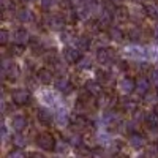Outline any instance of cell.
Returning <instances> with one entry per match:
<instances>
[{
	"label": "cell",
	"mask_w": 158,
	"mask_h": 158,
	"mask_svg": "<svg viewBox=\"0 0 158 158\" xmlns=\"http://www.w3.org/2000/svg\"><path fill=\"white\" fill-rule=\"evenodd\" d=\"M41 95H43L41 100H43L46 104H54V103H56V97H54V94H51V92L44 90V92H41Z\"/></svg>",
	"instance_id": "d6a6232c"
},
{
	"label": "cell",
	"mask_w": 158,
	"mask_h": 158,
	"mask_svg": "<svg viewBox=\"0 0 158 158\" xmlns=\"http://www.w3.org/2000/svg\"><path fill=\"white\" fill-rule=\"evenodd\" d=\"M128 38L131 40V41H135V43L141 41V38H142V32H141V29H139V27L130 29V30H128Z\"/></svg>",
	"instance_id": "f1b7e54d"
},
{
	"label": "cell",
	"mask_w": 158,
	"mask_h": 158,
	"mask_svg": "<svg viewBox=\"0 0 158 158\" xmlns=\"http://www.w3.org/2000/svg\"><path fill=\"white\" fill-rule=\"evenodd\" d=\"M128 144L135 150H142V149H146V146H147V139H146L144 135H141L139 131H135V133H131L128 136Z\"/></svg>",
	"instance_id": "8992f818"
},
{
	"label": "cell",
	"mask_w": 158,
	"mask_h": 158,
	"mask_svg": "<svg viewBox=\"0 0 158 158\" xmlns=\"http://www.w3.org/2000/svg\"><path fill=\"white\" fill-rule=\"evenodd\" d=\"M156 94H158V92H156Z\"/></svg>",
	"instance_id": "816d5d0a"
},
{
	"label": "cell",
	"mask_w": 158,
	"mask_h": 158,
	"mask_svg": "<svg viewBox=\"0 0 158 158\" xmlns=\"http://www.w3.org/2000/svg\"><path fill=\"white\" fill-rule=\"evenodd\" d=\"M115 101H117V97L114 94H111V92H103V94L97 98L95 104H97V108L108 111V109H114Z\"/></svg>",
	"instance_id": "3957f363"
},
{
	"label": "cell",
	"mask_w": 158,
	"mask_h": 158,
	"mask_svg": "<svg viewBox=\"0 0 158 158\" xmlns=\"http://www.w3.org/2000/svg\"><path fill=\"white\" fill-rule=\"evenodd\" d=\"M36 118H38V122L41 123V125H51V123H54L56 120V117L52 115V112L48 109V108H38L36 109Z\"/></svg>",
	"instance_id": "7c38bea8"
},
{
	"label": "cell",
	"mask_w": 158,
	"mask_h": 158,
	"mask_svg": "<svg viewBox=\"0 0 158 158\" xmlns=\"http://www.w3.org/2000/svg\"><path fill=\"white\" fill-rule=\"evenodd\" d=\"M146 115L147 114H144L141 109H136L135 112H133V120L138 123V122H146Z\"/></svg>",
	"instance_id": "f35d334b"
},
{
	"label": "cell",
	"mask_w": 158,
	"mask_h": 158,
	"mask_svg": "<svg viewBox=\"0 0 158 158\" xmlns=\"http://www.w3.org/2000/svg\"><path fill=\"white\" fill-rule=\"evenodd\" d=\"M153 112L158 115V104H156V106H153Z\"/></svg>",
	"instance_id": "681fc988"
},
{
	"label": "cell",
	"mask_w": 158,
	"mask_h": 158,
	"mask_svg": "<svg viewBox=\"0 0 158 158\" xmlns=\"http://www.w3.org/2000/svg\"><path fill=\"white\" fill-rule=\"evenodd\" d=\"M109 41H111V38H109V35L108 33H101V35H98V38H97V44H98V48H109L108 44H109Z\"/></svg>",
	"instance_id": "f546056e"
},
{
	"label": "cell",
	"mask_w": 158,
	"mask_h": 158,
	"mask_svg": "<svg viewBox=\"0 0 158 158\" xmlns=\"http://www.w3.org/2000/svg\"><path fill=\"white\" fill-rule=\"evenodd\" d=\"M101 120L104 125H114V123H122V114L117 109H108L101 115Z\"/></svg>",
	"instance_id": "52a82bcc"
},
{
	"label": "cell",
	"mask_w": 158,
	"mask_h": 158,
	"mask_svg": "<svg viewBox=\"0 0 158 158\" xmlns=\"http://www.w3.org/2000/svg\"><path fill=\"white\" fill-rule=\"evenodd\" d=\"M128 18H130V11L123 5L114 8V21H117V22H127Z\"/></svg>",
	"instance_id": "d6986e66"
},
{
	"label": "cell",
	"mask_w": 158,
	"mask_h": 158,
	"mask_svg": "<svg viewBox=\"0 0 158 158\" xmlns=\"http://www.w3.org/2000/svg\"><path fill=\"white\" fill-rule=\"evenodd\" d=\"M70 147H71V146H70L68 141H59L57 146H56V152L60 153V155H62V153H67V152L70 150Z\"/></svg>",
	"instance_id": "4dcf8cb0"
},
{
	"label": "cell",
	"mask_w": 158,
	"mask_h": 158,
	"mask_svg": "<svg viewBox=\"0 0 158 158\" xmlns=\"http://www.w3.org/2000/svg\"><path fill=\"white\" fill-rule=\"evenodd\" d=\"M11 141H13V146L18 147V149H22V147L27 146V138L24 135H15Z\"/></svg>",
	"instance_id": "4316f807"
},
{
	"label": "cell",
	"mask_w": 158,
	"mask_h": 158,
	"mask_svg": "<svg viewBox=\"0 0 158 158\" xmlns=\"http://www.w3.org/2000/svg\"><path fill=\"white\" fill-rule=\"evenodd\" d=\"M29 125V118L22 115V114H16V115H13L11 117V128L18 131V133H21V131H24L25 128H27Z\"/></svg>",
	"instance_id": "4fadbf2b"
},
{
	"label": "cell",
	"mask_w": 158,
	"mask_h": 158,
	"mask_svg": "<svg viewBox=\"0 0 158 158\" xmlns=\"http://www.w3.org/2000/svg\"><path fill=\"white\" fill-rule=\"evenodd\" d=\"M144 103L146 104H153V106H156V101H158V94H147V95H144L142 97Z\"/></svg>",
	"instance_id": "836d02e7"
},
{
	"label": "cell",
	"mask_w": 158,
	"mask_h": 158,
	"mask_svg": "<svg viewBox=\"0 0 158 158\" xmlns=\"http://www.w3.org/2000/svg\"><path fill=\"white\" fill-rule=\"evenodd\" d=\"M146 10V15L152 19H158V0H152L150 3H146L144 6Z\"/></svg>",
	"instance_id": "603a6c76"
},
{
	"label": "cell",
	"mask_w": 158,
	"mask_h": 158,
	"mask_svg": "<svg viewBox=\"0 0 158 158\" xmlns=\"http://www.w3.org/2000/svg\"><path fill=\"white\" fill-rule=\"evenodd\" d=\"M149 79H150L152 85H156V87H158V68H155V70H152V71H150Z\"/></svg>",
	"instance_id": "7bdbcfd3"
},
{
	"label": "cell",
	"mask_w": 158,
	"mask_h": 158,
	"mask_svg": "<svg viewBox=\"0 0 158 158\" xmlns=\"http://www.w3.org/2000/svg\"><path fill=\"white\" fill-rule=\"evenodd\" d=\"M118 90L122 92L123 95H130L136 92V79H133L131 76H123L120 81H118Z\"/></svg>",
	"instance_id": "277c9868"
},
{
	"label": "cell",
	"mask_w": 158,
	"mask_h": 158,
	"mask_svg": "<svg viewBox=\"0 0 158 158\" xmlns=\"http://www.w3.org/2000/svg\"><path fill=\"white\" fill-rule=\"evenodd\" d=\"M68 142H70V146H71V147L77 149V147L84 146V138H82V135L79 133V131H74V133H71V135H70Z\"/></svg>",
	"instance_id": "cb8c5ba5"
},
{
	"label": "cell",
	"mask_w": 158,
	"mask_h": 158,
	"mask_svg": "<svg viewBox=\"0 0 158 158\" xmlns=\"http://www.w3.org/2000/svg\"><path fill=\"white\" fill-rule=\"evenodd\" d=\"M97 60L101 65H109L115 60V52L111 48H98L97 51Z\"/></svg>",
	"instance_id": "5b68a950"
},
{
	"label": "cell",
	"mask_w": 158,
	"mask_h": 158,
	"mask_svg": "<svg viewBox=\"0 0 158 158\" xmlns=\"http://www.w3.org/2000/svg\"><path fill=\"white\" fill-rule=\"evenodd\" d=\"M152 36L155 38V41H158V25H155L153 30H152Z\"/></svg>",
	"instance_id": "bcb514c9"
},
{
	"label": "cell",
	"mask_w": 158,
	"mask_h": 158,
	"mask_svg": "<svg viewBox=\"0 0 158 158\" xmlns=\"http://www.w3.org/2000/svg\"><path fill=\"white\" fill-rule=\"evenodd\" d=\"M125 54L130 57V59H135V60H142V59H146V51H142L139 49V46H133V48H130V49H125Z\"/></svg>",
	"instance_id": "ffe728a7"
},
{
	"label": "cell",
	"mask_w": 158,
	"mask_h": 158,
	"mask_svg": "<svg viewBox=\"0 0 158 158\" xmlns=\"http://www.w3.org/2000/svg\"><path fill=\"white\" fill-rule=\"evenodd\" d=\"M54 85H56V89L60 92L62 95H70L71 92L74 90V85L71 84V81L70 79H67V77H57L56 81H54Z\"/></svg>",
	"instance_id": "9c48e42d"
},
{
	"label": "cell",
	"mask_w": 158,
	"mask_h": 158,
	"mask_svg": "<svg viewBox=\"0 0 158 158\" xmlns=\"http://www.w3.org/2000/svg\"><path fill=\"white\" fill-rule=\"evenodd\" d=\"M60 128H67L68 125H70V118H68V115L65 114V112H62V111H59L57 112V115H56V120H54Z\"/></svg>",
	"instance_id": "d4e9b609"
},
{
	"label": "cell",
	"mask_w": 158,
	"mask_h": 158,
	"mask_svg": "<svg viewBox=\"0 0 158 158\" xmlns=\"http://www.w3.org/2000/svg\"><path fill=\"white\" fill-rule=\"evenodd\" d=\"M11 101L16 104V106H25V104L30 103V92L27 89H13L10 94Z\"/></svg>",
	"instance_id": "7a4b0ae2"
},
{
	"label": "cell",
	"mask_w": 158,
	"mask_h": 158,
	"mask_svg": "<svg viewBox=\"0 0 158 158\" xmlns=\"http://www.w3.org/2000/svg\"><path fill=\"white\" fill-rule=\"evenodd\" d=\"M85 92L89 95H92L94 98H98L101 94H103V84L101 82H97V81H87L85 82Z\"/></svg>",
	"instance_id": "2e32d148"
},
{
	"label": "cell",
	"mask_w": 158,
	"mask_h": 158,
	"mask_svg": "<svg viewBox=\"0 0 158 158\" xmlns=\"http://www.w3.org/2000/svg\"><path fill=\"white\" fill-rule=\"evenodd\" d=\"M92 46V40L87 35H79L74 40V48H77L79 51H89Z\"/></svg>",
	"instance_id": "ac0fdd59"
},
{
	"label": "cell",
	"mask_w": 158,
	"mask_h": 158,
	"mask_svg": "<svg viewBox=\"0 0 158 158\" xmlns=\"http://www.w3.org/2000/svg\"><path fill=\"white\" fill-rule=\"evenodd\" d=\"M36 79L40 81V84L49 85V84L54 82V73H52V70H49V68H40L38 73H36Z\"/></svg>",
	"instance_id": "9a60e30c"
},
{
	"label": "cell",
	"mask_w": 158,
	"mask_h": 158,
	"mask_svg": "<svg viewBox=\"0 0 158 158\" xmlns=\"http://www.w3.org/2000/svg\"><path fill=\"white\" fill-rule=\"evenodd\" d=\"M57 146V141L54 138V135H51L49 131H43L36 136V147L41 149L44 152H51V150H56Z\"/></svg>",
	"instance_id": "6da1fadb"
},
{
	"label": "cell",
	"mask_w": 158,
	"mask_h": 158,
	"mask_svg": "<svg viewBox=\"0 0 158 158\" xmlns=\"http://www.w3.org/2000/svg\"><path fill=\"white\" fill-rule=\"evenodd\" d=\"M2 139H3V141L8 139V131H6V127H5V125H2Z\"/></svg>",
	"instance_id": "f6af8a7d"
},
{
	"label": "cell",
	"mask_w": 158,
	"mask_h": 158,
	"mask_svg": "<svg viewBox=\"0 0 158 158\" xmlns=\"http://www.w3.org/2000/svg\"><path fill=\"white\" fill-rule=\"evenodd\" d=\"M29 158H46V156H44V155H41V153L33 152V153H30V155H29Z\"/></svg>",
	"instance_id": "7dc6e473"
},
{
	"label": "cell",
	"mask_w": 158,
	"mask_h": 158,
	"mask_svg": "<svg viewBox=\"0 0 158 158\" xmlns=\"http://www.w3.org/2000/svg\"><path fill=\"white\" fill-rule=\"evenodd\" d=\"M8 43H10V32L5 30V29H2V30H0V44L6 46Z\"/></svg>",
	"instance_id": "8d00e7d4"
},
{
	"label": "cell",
	"mask_w": 158,
	"mask_h": 158,
	"mask_svg": "<svg viewBox=\"0 0 158 158\" xmlns=\"http://www.w3.org/2000/svg\"><path fill=\"white\" fill-rule=\"evenodd\" d=\"M92 67V59H89V57H85V56H82L81 59L77 60V63H76V68L79 70V71H85V70H89Z\"/></svg>",
	"instance_id": "484cf974"
},
{
	"label": "cell",
	"mask_w": 158,
	"mask_h": 158,
	"mask_svg": "<svg viewBox=\"0 0 158 158\" xmlns=\"http://www.w3.org/2000/svg\"><path fill=\"white\" fill-rule=\"evenodd\" d=\"M46 24H48V27L51 30H63L67 21H65V16L63 15H51L46 19Z\"/></svg>",
	"instance_id": "8fae6325"
},
{
	"label": "cell",
	"mask_w": 158,
	"mask_h": 158,
	"mask_svg": "<svg viewBox=\"0 0 158 158\" xmlns=\"http://www.w3.org/2000/svg\"><path fill=\"white\" fill-rule=\"evenodd\" d=\"M90 158H106V156H104V152H103V149L97 147V149H92Z\"/></svg>",
	"instance_id": "60d3db41"
},
{
	"label": "cell",
	"mask_w": 158,
	"mask_h": 158,
	"mask_svg": "<svg viewBox=\"0 0 158 158\" xmlns=\"http://www.w3.org/2000/svg\"><path fill=\"white\" fill-rule=\"evenodd\" d=\"M30 48H32V52L36 56V54H43L44 52V48H43V44L41 43H36V41H30Z\"/></svg>",
	"instance_id": "74e56055"
},
{
	"label": "cell",
	"mask_w": 158,
	"mask_h": 158,
	"mask_svg": "<svg viewBox=\"0 0 158 158\" xmlns=\"http://www.w3.org/2000/svg\"><path fill=\"white\" fill-rule=\"evenodd\" d=\"M120 108H122L123 111H128V112H135V111L138 109V103H136L135 100H130V98H127V100L120 104Z\"/></svg>",
	"instance_id": "83f0119b"
},
{
	"label": "cell",
	"mask_w": 158,
	"mask_h": 158,
	"mask_svg": "<svg viewBox=\"0 0 158 158\" xmlns=\"http://www.w3.org/2000/svg\"><path fill=\"white\" fill-rule=\"evenodd\" d=\"M62 57L65 60V63H77V60L81 59V51H79L77 48H73V46H68V48H65L63 52H62Z\"/></svg>",
	"instance_id": "ba28073f"
},
{
	"label": "cell",
	"mask_w": 158,
	"mask_h": 158,
	"mask_svg": "<svg viewBox=\"0 0 158 158\" xmlns=\"http://www.w3.org/2000/svg\"><path fill=\"white\" fill-rule=\"evenodd\" d=\"M8 158H29V155L25 152H22L21 149H15L8 153Z\"/></svg>",
	"instance_id": "d590c367"
},
{
	"label": "cell",
	"mask_w": 158,
	"mask_h": 158,
	"mask_svg": "<svg viewBox=\"0 0 158 158\" xmlns=\"http://www.w3.org/2000/svg\"><path fill=\"white\" fill-rule=\"evenodd\" d=\"M24 49H25L24 46H19V44H15V46H13V48H11L10 51H11V56H13V57H15V56H21V54H22V52H24Z\"/></svg>",
	"instance_id": "ee69618b"
},
{
	"label": "cell",
	"mask_w": 158,
	"mask_h": 158,
	"mask_svg": "<svg viewBox=\"0 0 158 158\" xmlns=\"http://www.w3.org/2000/svg\"><path fill=\"white\" fill-rule=\"evenodd\" d=\"M71 127L76 130V131H82V130H87L90 127V122L85 118V115H81V114H77L74 118H73V122H71Z\"/></svg>",
	"instance_id": "e0dca14e"
},
{
	"label": "cell",
	"mask_w": 158,
	"mask_h": 158,
	"mask_svg": "<svg viewBox=\"0 0 158 158\" xmlns=\"http://www.w3.org/2000/svg\"><path fill=\"white\" fill-rule=\"evenodd\" d=\"M156 146H158V142H156Z\"/></svg>",
	"instance_id": "f907efd6"
},
{
	"label": "cell",
	"mask_w": 158,
	"mask_h": 158,
	"mask_svg": "<svg viewBox=\"0 0 158 158\" xmlns=\"http://www.w3.org/2000/svg\"><path fill=\"white\" fill-rule=\"evenodd\" d=\"M146 156L147 158H158V146H150L147 150H146Z\"/></svg>",
	"instance_id": "ab89813d"
},
{
	"label": "cell",
	"mask_w": 158,
	"mask_h": 158,
	"mask_svg": "<svg viewBox=\"0 0 158 158\" xmlns=\"http://www.w3.org/2000/svg\"><path fill=\"white\" fill-rule=\"evenodd\" d=\"M147 131H149V135L153 141H158V125L155 127H147Z\"/></svg>",
	"instance_id": "b9f144b4"
},
{
	"label": "cell",
	"mask_w": 158,
	"mask_h": 158,
	"mask_svg": "<svg viewBox=\"0 0 158 158\" xmlns=\"http://www.w3.org/2000/svg\"><path fill=\"white\" fill-rule=\"evenodd\" d=\"M16 18H18V21H21V22H32V21L35 19V15H33L29 8H21V10L16 13Z\"/></svg>",
	"instance_id": "7402d4cb"
},
{
	"label": "cell",
	"mask_w": 158,
	"mask_h": 158,
	"mask_svg": "<svg viewBox=\"0 0 158 158\" xmlns=\"http://www.w3.org/2000/svg\"><path fill=\"white\" fill-rule=\"evenodd\" d=\"M133 2H135V3H146L147 0H133Z\"/></svg>",
	"instance_id": "c3c4849f"
},
{
	"label": "cell",
	"mask_w": 158,
	"mask_h": 158,
	"mask_svg": "<svg viewBox=\"0 0 158 158\" xmlns=\"http://www.w3.org/2000/svg\"><path fill=\"white\" fill-rule=\"evenodd\" d=\"M108 35L111 38V41H114V43H122L123 38H125V33L120 27H109Z\"/></svg>",
	"instance_id": "44dd1931"
},
{
	"label": "cell",
	"mask_w": 158,
	"mask_h": 158,
	"mask_svg": "<svg viewBox=\"0 0 158 158\" xmlns=\"http://www.w3.org/2000/svg\"><path fill=\"white\" fill-rule=\"evenodd\" d=\"M56 3H57V0H40V6H41L43 11H51L56 6Z\"/></svg>",
	"instance_id": "1f68e13d"
},
{
	"label": "cell",
	"mask_w": 158,
	"mask_h": 158,
	"mask_svg": "<svg viewBox=\"0 0 158 158\" xmlns=\"http://www.w3.org/2000/svg\"><path fill=\"white\" fill-rule=\"evenodd\" d=\"M13 40H15V44H19V46H27L30 44V33L29 30H25V29H18L15 32V35H13Z\"/></svg>",
	"instance_id": "5bb4252c"
},
{
	"label": "cell",
	"mask_w": 158,
	"mask_h": 158,
	"mask_svg": "<svg viewBox=\"0 0 158 158\" xmlns=\"http://www.w3.org/2000/svg\"><path fill=\"white\" fill-rule=\"evenodd\" d=\"M152 87V82L147 76H138L136 77V94L139 97H144L149 94V90Z\"/></svg>",
	"instance_id": "30bf717a"
},
{
	"label": "cell",
	"mask_w": 158,
	"mask_h": 158,
	"mask_svg": "<svg viewBox=\"0 0 158 158\" xmlns=\"http://www.w3.org/2000/svg\"><path fill=\"white\" fill-rule=\"evenodd\" d=\"M146 123H147V127H155V125H158V115L153 112V114H147L146 115Z\"/></svg>",
	"instance_id": "e575fe53"
}]
</instances>
